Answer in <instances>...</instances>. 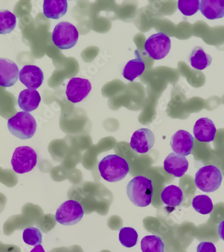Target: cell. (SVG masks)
<instances>
[{
	"instance_id": "cell-1",
	"label": "cell",
	"mask_w": 224,
	"mask_h": 252,
	"mask_svg": "<svg viewBox=\"0 0 224 252\" xmlns=\"http://www.w3.org/2000/svg\"><path fill=\"white\" fill-rule=\"evenodd\" d=\"M98 170L103 179L109 183H117L127 176L130 172V165L120 156L110 155L101 160Z\"/></svg>"
},
{
	"instance_id": "cell-2",
	"label": "cell",
	"mask_w": 224,
	"mask_h": 252,
	"mask_svg": "<svg viewBox=\"0 0 224 252\" xmlns=\"http://www.w3.org/2000/svg\"><path fill=\"white\" fill-rule=\"evenodd\" d=\"M153 192L151 180L144 176H137L128 184V197L137 207H146L149 206L152 203Z\"/></svg>"
},
{
	"instance_id": "cell-3",
	"label": "cell",
	"mask_w": 224,
	"mask_h": 252,
	"mask_svg": "<svg viewBox=\"0 0 224 252\" xmlns=\"http://www.w3.org/2000/svg\"><path fill=\"white\" fill-rule=\"evenodd\" d=\"M9 131L12 135L22 140L31 139L37 128L36 120L31 114L18 112L8 121Z\"/></svg>"
},
{
	"instance_id": "cell-4",
	"label": "cell",
	"mask_w": 224,
	"mask_h": 252,
	"mask_svg": "<svg viewBox=\"0 0 224 252\" xmlns=\"http://www.w3.org/2000/svg\"><path fill=\"white\" fill-rule=\"evenodd\" d=\"M222 183V174L219 168L213 165H205L197 171L195 184L200 190L210 193L218 190Z\"/></svg>"
},
{
	"instance_id": "cell-5",
	"label": "cell",
	"mask_w": 224,
	"mask_h": 252,
	"mask_svg": "<svg viewBox=\"0 0 224 252\" xmlns=\"http://www.w3.org/2000/svg\"><path fill=\"white\" fill-rule=\"evenodd\" d=\"M79 36L80 34L76 27L68 22H61L55 26L52 33V40L60 50H67L75 47Z\"/></svg>"
},
{
	"instance_id": "cell-6",
	"label": "cell",
	"mask_w": 224,
	"mask_h": 252,
	"mask_svg": "<svg viewBox=\"0 0 224 252\" xmlns=\"http://www.w3.org/2000/svg\"><path fill=\"white\" fill-rule=\"evenodd\" d=\"M38 156L34 149L28 146L18 147L13 154L11 164L17 174H26L32 171L37 164Z\"/></svg>"
},
{
	"instance_id": "cell-7",
	"label": "cell",
	"mask_w": 224,
	"mask_h": 252,
	"mask_svg": "<svg viewBox=\"0 0 224 252\" xmlns=\"http://www.w3.org/2000/svg\"><path fill=\"white\" fill-rule=\"evenodd\" d=\"M171 49V40L164 32L151 35L144 44L145 53L154 60L166 58Z\"/></svg>"
},
{
	"instance_id": "cell-8",
	"label": "cell",
	"mask_w": 224,
	"mask_h": 252,
	"mask_svg": "<svg viewBox=\"0 0 224 252\" xmlns=\"http://www.w3.org/2000/svg\"><path fill=\"white\" fill-rule=\"evenodd\" d=\"M84 215V208L80 202L75 200H69L58 207L55 219L60 225L70 226L80 222Z\"/></svg>"
},
{
	"instance_id": "cell-9",
	"label": "cell",
	"mask_w": 224,
	"mask_h": 252,
	"mask_svg": "<svg viewBox=\"0 0 224 252\" xmlns=\"http://www.w3.org/2000/svg\"><path fill=\"white\" fill-rule=\"evenodd\" d=\"M92 89L91 83L86 79L73 78L68 82L66 88L67 100L77 104L84 100Z\"/></svg>"
},
{
	"instance_id": "cell-10",
	"label": "cell",
	"mask_w": 224,
	"mask_h": 252,
	"mask_svg": "<svg viewBox=\"0 0 224 252\" xmlns=\"http://www.w3.org/2000/svg\"><path fill=\"white\" fill-rule=\"evenodd\" d=\"M155 137L153 132L148 128H140L134 132L130 140V147L140 154L149 152L155 145Z\"/></svg>"
},
{
	"instance_id": "cell-11",
	"label": "cell",
	"mask_w": 224,
	"mask_h": 252,
	"mask_svg": "<svg viewBox=\"0 0 224 252\" xmlns=\"http://www.w3.org/2000/svg\"><path fill=\"white\" fill-rule=\"evenodd\" d=\"M170 146L174 154L184 157L190 156L194 147V137L186 130H178L170 139Z\"/></svg>"
},
{
	"instance_id": "cell-12",
	"label": "cell",
	"mask_w": 224,
	"mask_h": 252,
	"mask_svg": "<svg viewBox=\"0 0 224 252\" xmlns=\"http://www.w3.org/2000/svg\"><path fill=\"white\" fill-rule=\"evenodd\" d=\"M19 79L28 89L36 90L43 84V71L36 65H25L20 70Z\"/></svg>"
},
{
	"instance_id": "cell-13",
	"label": "cell",
	"mask_w": 224,
	"mask_h": 252,
	"mask_svg": "<svg viewBox=\"0 0 224 252\" xmlns=\"http://www.w3.org/2000/svg\"><path fill=\"white\" fill-rule=\"evenodd\" d=\"M20 71L16 63L7 58H0V86L12 87L19 79Z\"/></svg>"
},
{
	"instance_id": "cell-14",
	"label": "cell",
	"mask_w": 224,
	"mask_h": 252,
	"mask_svg": "<svg viewBox=\"0 0 224 252\" xmlns=\"http://www.w3.org/2000/svg\"><path fill=\"white\" fill-rule=\"evenodd\" d=\"M216 132L217 128L214 122L208 118H201L194 125V137L200 142H212L216 137Z\"/></svg>"
},
{
	"instance_id": "cell-15",
	"label": "cell",
	"mask_w": 224,
	"mask_h": 252,
	"mask_svg": "<svg viewBox=\"0 0 224 252\" xmlns=\"http://www.w3.org/2000/svg\"><path fill=\"white\" fill-rule=\"evenodd\" d=\"M189 161L184 156L171 153L164 161V170L176 178H181L188 170Z\"/></svg>"
},
{
	"instance_id": "cell-16",
	"label": "cell",
	"mask_w": 224,
	"mask_h": 252,
	"mask_svg": "<svg viewBox=\"0 0 224 252\" xmlns=\"http://www.w3.org/2000/svg\"><path fill=\"white\" fill-rule=\"evenodd\" d=\"M41 97L36 90L26 89L20 93L18 98V106L27 113H30L37 109Z\"/></svg>"
},
{
	"instance_id": "cell-17",
	"label": "cell",
	"mask_w": 224,
	"mask_h": 252,
	"mask_svg": "<svg viewBox=\"0 0 224 252\" xmlns=\"http://www.w3.org/2000/svg\"><path fill=\"white\" fill-rule=\"evenodd\" d=\"M199 10L207 19H220L224 17V0H201Z\"/></svg>"
},
{
	"instance_id": "cell-18",
	"label": "cell",
	"mask_w": 224,
	"mask_h": 252,
	"mask_svg": "<svg viewBox=\"0 0 224 252\" xmlns=\"http://www.w3.org/2000/svg\"><path fill=\"white\" fill-rule=\"evenodd\" d=\"M67 0H45L43 1V13L47 18L58 20L67 12Z\"/></svg>"
},
{
	"instance_id": "cell-19",
	"label": "cell",
	"mask_w": 224,
	"mask_h": 252,
	"mask_svg": "<svg viewBox=\"0 0 224 252\" xmlns=\"http://www.w3.org/2000/svg\"><path fill=\"white\" fill-rule=\"evenodd\" d=\"M135 55L136 58L129 61L126 64L122 72L124 78L131 82L141 76L146 69L144 61L141 58L139 51H135Z\"/></svg>"
},
{
	"instance_id": "cell-20",
	"label": "cell",
	"mask_w": 224,
	"mask_h": 252,
	"mask_svg": "<svg viewBox=\"0 0 224 252\" xmlns=\"http://www.w3.org/2000/svg\"><path fill=\"white\" fill-rule=\"evenodd\" d=\"M161 200L165 205L170 207H177L183 202L184 194L181 188L175 185L165 188L161 195Z\"/></svg>"
},
{
	"instance_id": "cell-21",
	"label": "cell",
	"mask_w": 224,
	"mask_h": 252,
	"mask_svg": "<svg viewBox=\"0 0 224 252\" xmlns=\"http://www.w3.org/2000/svg\"><path fill=\"white\" fill-rule=\"evenodd\" d=\"M191 66L194 69L202 71L208 67L212 62V58L200 47H195L191 53L190 58Z\"/></svg>"
},
{
	"instance_id": "cell-22",
	"label": "cell",
	"mask_w": 224,
	"mask_h": 252,
	"mask_svg": "<svg viewBox=\"0 0 224 252\" xmlns=\"http://www.w3.org/2000/svg\"><path fill=\"white\" fill-rule=\"evenodd\" d=\"M141 250L142 252H165V244L157 235H147L141 241Z\"/></svg>"
},
{
	"instance_id": "cell-23",
	"label": "cell",
	"mask_w": 224,
	"mask_h": 252,
	"mask_svg": "<svg viewBox=\"0 0 224 252\" xmlns=\"http://www.w3.org/2000/svg\"><path fill=\"white\" fill-rule=\"evenodd\" d=\"M17 18L10 11L0 10V34H6L14 30Z\"/></svg>"
},
{
	"instance_id": "cell-24",
	"label": "cell",
	"mask_w": 224,
	"mask_h": 252,
	"mask_svg": "<svg viewBox=\"0 0 224 252\" xmlns=\"http://www.w3.org/2000/svg\"><path fill=\"white\" fill-rule=\"evenodd\" d=\"M192 207L196 212L201 215L209 214L214 210L212 200L207 195L195 196L192 200Z\"/></svg>"
},
{
	"instance_id": "cell-25",
	"label": "cell",
	"mask_w": 224,
	"mask_h": 252,
	"mask_svg": "<svg viewBox=\"0 0 224 252\" xmlns=\"http://www.w3.org/2000/svg\"><path fill=\"white\" fill-rule=\"evenodd\" d=\"M139 235L132 227H123L119 233V241L123 246L127 248H133L137 244Z\"/></svg>"
},
{
	"instance_id": "cell-26",
	"label": "cell",
	"mask_w": 224,
	"mask_h": 252,
	"mask_svg": "<svg viewBox=\"0 0 224 252\" xmlns=\"http://www.w3.org/2000/svg\"><path fill=\"white\" fill-rule=\"evenodd\" d=\"M23 240L27 245L35 247L41 245L43 242V235L37 228L27 227L23 231Z\"/></svg>"
},
{
	"instance_id": "cell-27",
	"label": "cell",
	"mask_w": 224,
	"mask_h": 252,
	"mask_svg": "<svg viewBox=\"0 0 224 252\" xmlns=\"http://www.w3.org/2000/svg\"><path fill=\"white\" fill-rule=\"evenodd\" d=\"M199 0H179L178 9L185 16L194 15L199 10Z\"/></svg>"
},
{
	"instance_id": "cell-28",
	"label": "cell",
	"mask_w": 224,
	"mask_h": 252,
	"mask_svg": "<svg viewBox=\"0 0 224 252\" xmlns=\"http://www.w3.org/2000/svg\"><path fill=\"white\" fill-rule=\"evenodd\" d=\"M216 248L212 242H202L198 245L197 252H216Z\"/></svg>"
},
{
	"instance_id": "cell-29",
	"label": "cell",
	"mask_w": 224,
	"mask_h": 252,
	"mask_svg": "<svg viewBox=\"0 0 224 252\" xmlns=\"http://www.w3.org/2000/svg\"><path fill=\"white\" fill-rule=\"evenodd\" d=\"M218 233H219L220 238L224 241V220H222L218 225Z\"/></svg>"
},
{
	"instance_id": "cell-30",
	"label": "cell",
	"mask_w": 224,
	"mask_h": 252,
	"mask_svg": "<svg viewBox=\"0 0 224 252\" xmlns=\"http://www.w3.org/2000/svg\"><path fill=\"white\" fill-rule=\"evenodd\" d=\"M30 252H45V251L43 246H42L41 245H39V246H35V247L31 250Z\"/></svg>"
}]
</instances>
